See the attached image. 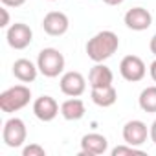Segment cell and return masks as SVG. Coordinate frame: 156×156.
I'll use <instances>...</instances> for the list:
<instances>
[{"label": "cell", "instance_id": "1", "mask_svg": "<svg viewBox=\"0 0 156 156\" xmlns=\"http://www.w3.org/2000/svg\"><path fill=\"white\" fill-rule=\"evenodd\" d=\"M119 48V39L114 31L105 30L96 33L88 42H87V53L94 62H103L108 57H112Z\"/></svg>", "mask_w": 156, "mask_h": 156}, {"label": "cell", "instance_id": "2", "mask_svg": "<svg viewBox=\"0 0 156 156\" xmlns=\"http://www.w3.org/2000/svg\"><path fill=\"white\" fill-rule=\"evenodd\" d=\"M30 99H31V90L26 85H15L0 94V108H2V112L11 114L24 108L30 103Z\"/></svg>", "mask_w": 156, "mask_h": 156}, {"label": "cell", "instance_id": "3", "mask_svg": "<svg viewBox=\"0 0 156 156\" xmlns=\"http://www.w3.org/2000/svg\"><path fill=\"white\" fill-rule=\"evenodd\" d=\"M37 66L44 77H57L64 70V55L55 48H44L37 57Z\"/></svg>", "mask_w": 156, "mask_h": 156}, {"label": "cell", "instance_id": "4", "mask_svg": "<svg viewBox=\"0 0 156 156\" xmlns=\"http://www.w3.org/2000/svg\"><path fill=\"white\" fill-rule=\"evenodd\" d=\"M26 136H28V130H26V125L20 118H9L4 123L2 140L8 147H11V149L22 147V143L26 141Z\"/></svg>", "mask_w": 156, "mask_h": 156}, {"label": "cell", "instance_id": "5", "mask_svg": "<svg viewBox=\"0 0 156 156\" xmlns=\"http://www.w3.org/2000/svg\"><path fill=\"white\" fill-rule=\"evenodd\" d=\"M119 73H121V77L125 81L138 83V81H141L145 77L147 68H145V62L138 55H127L119 62Z\"/></svg>", "mask_w": 156, "mask_h": 156}, {"label": "cell", "instance_id": "6", "mask_svg": "<svg viewBox=\"0 0 156 156\" xmlns=\"http://www.w3.org/2000/svg\"><path fill=\"white\" fill-rule=\"evenodd\" d=\"M6 39H8V44L13 48V50H24L31 44L33 41V31L28 24H22V22H15L13 26L8 28V33H6Z\"/></svg>", "mask_w": 156, "mask_h": 156}, {"label": "cell", "instance_id": "7", "mask_svg": "<svg viewBox=\"0 0 156 156\" xmlns=\"http://www.w3.org/2000/svg\"><path fill=\"white\" fill-rule=\"evenodd\" d=\"M87 90V79L79 72H66L61 77V92L68 98H79Z\"/></svg>", "mask_w": 156, "mask_h": 156}, {"label": "cell", "instance_id": "8", "mask_svg": "<svg viewBox=\"0 0 156 156\" xmlns=\"http://www.w3.org/2000/svg\"><path fill=\"white\" fill-rule=\"evenodd\" d=\"M42 28H44V31H46L48 35H51V37H61V35H64V33L68 31L70 20H68V17H66L62 11H50V13L44 17V20H42Z\"/></svg>", "mask_w": 156, "mask_h": 156}, {"label": "cell", "instance_id": "9", "mask_svg": "<svg viewBox=\"0 0 156 156\" xmlns=\"http://www.w3.org/2000/svg\"><path fill=\"white\" fill-rule=\"evenodd\" d=\"M147 136H149V129L140 119H132V121L125 123V127H123V140L129 145L140 147L147 141Z\"/></svg>", "mask_w": 156, "mask_h": 156}, {"label": "cell", "instance_id": "10", "mask_svg": "<svg viewBox=\"0 0 156 156\" xmlns=\"http://www.w3.org/2000/svg\"><path fill=\"white\" fill-rule=\"evenodd\" d=\"M107 149H108V141L103 134L90 132L85 134L81 140V156H98L107 152Z\"/></svg>", "mask_w": 156, "mask_h": 156}, {"label": "cell", "instance_id": "11", "mask_svg": "<svg viewBox=\"0 0 156 156\" xmlns=\"http://www.w3.org/2000/svg\"><path fill=\"white\" fill-rule=\"evenodd\" d=\"M33 114L41 121H53L59 114V103L51 96H41L33 103Z\"/></svg>", "mask_w": 156, "mask_h": 156}, {"label": "cell", "instance_id": "12", "mask_svg": "<svg viewBox=\"0 0 156 156\" xmlns=\"http://www.w3.org/2000/svg\"><path fill=\"white\" fill-rule=\"evenodd\" d=\"M125 24H127V28H130L134 31H143V30L151 28L152 15L145 8H132L125 13Z\"/></svg>", "mask_w": 156, "mask_h": 156}, {"label": "cell", "instance_id": "13", "mask_svg": "<svg viewBox=\"0 0 156 156\" xmlns=\"http://www.w3.org/2000/svg\"><path fill=\"white\" fill-rule=\"evenodd\" d=\"M112 81H114L112 70H110L108 66L101 64V62H98V64L90 70V73H88V83H90L92 88L108 87V85H112Z\"/></svg>", "mask_w": 156, "mask_h": 156}, {"label": "cell", "instance_id": "14", "mask_svg": "<svg viewBox=\"0 0 156 156\" xmlns=\"http://www.w3.org/2000/svg\"><path fill=\"white\" fill-rule=\"evenodd\" d=\"M37 72H39V66L33 64L30 59H19V61L13 62V75L17 77L19 81H22V83L35 81Z\"/></svg>", "mask_w": 156, "mask_h": 156}, {"label": "cell", "instance_id": "15", "mask_svg": "<svg viewBox=\"0 0 156 156\" xmlns=\"http://www.w3.org/2000/svg\"><path fill=\"white\" fill-rule=\"evenodd\" d=\"M87 108H85V103L81 99H77V98H70L66 99L62 105H61V114L64 119L68 121H77V119H81L85 116Z\"/></svg>", "mask_w": 156, "mask_h": 156}, {"label": "cell", "instance_id": "16", "mask_svg": "<svg viewBox=\"0 0 156 156\" xmlns=\"http://www.w3.org/2000/svg\"><path fill=\"white\" fill-rule=\"evenodd\" d=\"M118 99V92L112 85L108 87H99V88H92V101L98 105V107H112Z\"/></svg>", "mask_w": 156, "mask_h": 156}, {"label": "cell", "instance_id": "17", "mask_svg": "<svg viewBox=\"0 0 156 156\" xmlns=\"http://www.w3.org/2000/svg\"><path fill=\"white\" fill-rule=\"evenodd\" d=\"M140 108L143 112H156V87H147L140 94Z\"/></svg>", "mask_w": 156, "mask_h": 156}, {"label": "cell", "instance_id": "18", "mask_svg": "<svg viewBox=\"0 0 156 156\" xmlns=\"http://www.w3.org/2000/svg\"><path fill=\"white\" fill-rule=\"evenodd\" d=\"M123 154H129V156H143L145 152L140 151L134 145H129V143L127 145H118V147L112 149V156H123Z\"/></svg>", "mask_w": 156, "mask_h": 156}, {"label": "cell", "instance_id": "19", "mask_svg": "<svg viewBox=\"0 0 156 156\" xmlns=\"http://www.w3.org/2000/svg\"><path fill=\"white\" fill-rule=\"evenodd\" d=\"M22 156H46V151L39 143H31L22 149Z\"/></svg>", "mask_w": 156, "mask_h": 156}, {"label": "cell", "instance_id": "20", "mask_svg": "<svg viewBox=\"0 0 156 156\" xmlns=\"http://www.w3.org/2000/svg\"><path fill=\"white\" fill-rule=\"evenodd\" d=\"M0 2H2L6 8H20L26 0H0Z\"/></svg>", "mask_w": 156, "mask_h": 156}, {"label": "cell", "instance_id": "21", "mask_svg": "<svg viewBox=\"0 0 156 156\" xmlns=\"http://www.w3.org/2000/svg\"><path fill=\"white\" fill-rule=\"evenodd\" d=\"M0 11H2V22H0V28H8V24H9V13H8L6 6L0 9Z\"/></svg>", "mask_w": 156, "mask_h": 156}, {"label": "cell", "instance_id": "22", "mask_svg": "<svg viewBox=\"0 0 156 156\" xmlns=\"http://www.w3.org/2000/svg\"><path fill=\"white\" fill-rule=\"evenodd\" d=\"M149 136H151V140H152L154 145H156V119L152 121V125H151V129H149Z\"/></svg>", "mask_w": 156, "mask_h": 156}, {"label": "cell", "instance_id": "23", "mask_svg": "<svg viewBox=\"0 0 156 156\" xmlns=\"http://www.w3.org/2000/svg\"><path fill=\"white\" fill-rule=\"evenodd\" d=\"M149 70H151V77H152V81L156 83V61H152V62H151V68H149Z\"/></svg>", "mask_w": 156, "mask_h": 156}, {"label": "cell", "instance_id": "24", "mask_svg": "<svg viewBox=\"0 0 156 156\" xmlns=\"http://www.w3.org/2000/svg\"><path fill=\"white\" fill-rule=\"evenodd\" d=\"M149 48H151V51L156 55V33H154V37L151 39V44H149Z\"/></svg>", "mask_w": 156, "mask_h": 156}, {"label": "cell", "instance_id": "25", "mask_svg": "<svg viewBox=\"0 0 156 156\" xmlns=\"http://www.w3.org/2000/svg\"><path fill=\"white\" fill-rule=\"evenodd\" d=\"M103 2H105V4H108V6H119L123 0H103Z\"/></svg>", "mask_w": 156, "mask_h": 156}, {"label": "cell", "instance_id": "26", "mask_svg": "<svg viewBox=\"0 0 156 156\" xmlns=\"http://www.w3.org/2000/svg\"><path fill=\"white\" fill-rule=\"evenodd\" d=\"M51 2H55V0H51Z\"/></svg>", "mask_w": 156, "mask_h": 156}]
</instances>
